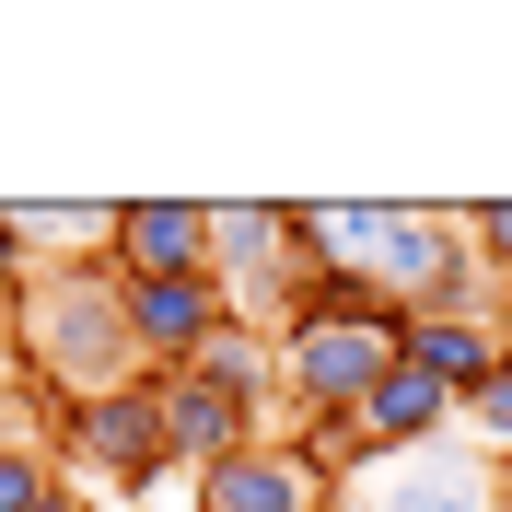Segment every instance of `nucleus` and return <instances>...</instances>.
I'll use <instances>...</instances> for the list:
<instances>
[{
    "instance_id": "f257e3e1",
    "label": "nucleus",
    "mask_w": 512,
    "mask_h": 512,
    "mask_svg": "<svg viewBox=\"0 0 512 512\" xmlns=\"http://www.w3.org/2000/svg\"><path fill=\"white\" fill-rule=\"evenodd\" d=\"M12 350H24V373L47 384V396H117V384H152V361H140V338H128V291L117 268H35L24 315H12Z\"/></svg>"
},
{
    "instance_id": "f03ea898",
    "label": "nucleus",
    "mask_w": 512,
    "mask_h": 512,
    "mask_svg": "<svg viewBox=\"0 0 512 512\" xmlns=\"http://www.w3.org/2000/svg\"><path fill=\"white\" fill-rule=\"evenodd\" d=\"M408 361V315H291L280 326V396L303 419H361V396H373L384 373Z\"/></svg>"
},
{
    "instance_id": "7ed1b4c3",
    "label": "nucleus",
    "mask_w": 512,
    "mask_h": 512,
    "mask_svg": "<svg viewBox=\"0 0 512 512\" xmlns=\"http://www.w3.org/2000/svg\"><path fill=\"white\" fill-rule=\"evenodd\" d=\"M175 443H163V384H117V396H82L59 419V478L105 489V501H152Z\"/></svg>"
},
{
    "instance_id": "20e7f679",
    "label": "nucleus",
    "mask_w": 512,
    "mask_h": 512,
    "mask_svg": "<svg viewBox=\"0 0 512 512\" xmlns=\"http://www.w3.org/2000/svg\"><path fill=\"white\" fill-rule=\"evenodd\" d=\"M210 280L233 291V315H268V303H291V222L280 198H210Z\"/></svg>"
},
{
    "instance_id": "39448f33",
    "label": "nucleus",
    "mask_w": 512,
    "mask_h": 512,
    "mask_svg": "<svg viewBox=\"0 0 512 512\" xmlns=\"http://www.w3.org/2000/svg\"><path fill=\"white\" fill-rule=\"evenodd\" d=\"M117 291H128V338H140L152 373H187V361L233 326V291L210 280V268H187V280H117Z\"/></svg>"
},
{
    "instance_id": "423d86ee",
    "label": "nucleus",
    "mask_w": 512,
    "mask_h": 512,
    "mask_svg": "<svg viewBox=\"0 0 512 512\" xmlns=\"http://www.w3.org/2000/svg\"><path fill=\"white\" fill-rule=\"evenodd\" d=\"M187 512H338V478H315L291 443H245V454H222V466H198Z\"/></svg>"
},
{
    "instance_id": "0eeeda50",
    "label": "nucleus",
    "mask_w": 512,
    "mask_h": 512,
    "mask_svg": "<svg viewBox=\"0 0 512 512\" xmlns=\"http://www.w3.org/2000/svg\"><path fill=\"white\" fill-rule=\"evenodd\" d=\"M210 268V198H117V280Z\"/></svg>"
},
{
    "instance_id": "6e6552de",
    "label": "nucleus",
    "mask_w": 512,
    "mask_h": 512,
    "mask_svg": "<svg viewBox=\"0 0 512 512\" xmlns=\"http://www.w3.org/2000/svg\"><path fill=\"white\" fill-rule=\"evenodd\" d=\"M163 384V443H175V466H222V454H245V443H268L256 431V408L245 396H222V384H198V373H152Z\"/></svg>"
},
{
    "instance_id": "1a4fd4ad",
    "label": "nucleus",
    "mask_w": 512,
    "mask_h": 512,
    "mask_svg": "<svg viewBox=\"0 0 512 512\" xmlns=\"http://www.w3.org/2000/svg\"><path fill=\"white\" fill-rule=\"evenodd\" d=\"M12 210V233H24V256H47V268H117V198H0Z\"/></svg>"
},
{
    "instance_id": "9d476101",
    "label": "nucleus",
    "mask_w": 512,
    "mask_h": 512,
    "mask_svg": "<svg viewBox=\"0 0 512 512\" xmlns=\"http://www.w3.org/2000/svg\"><path fill=\"white\" fill-rule=\"evenodd\" d=\"M443 431H454V396L419 373V361H396V373L361 396V443H373V454H431Z\"/></svg>"
},
{
    "instance_id": "9b49d317",
    "label": "nucleus",
    "mask_w": 512,
    "mask_h": 512,
    "mask_svg": "<svg viewBox=\"0 0 512 512\" xmlns=\"http://www.w3.org/2000/svg\"><path fill=\"white\" fill-rule=\"evenodd\" d=\"M501 350H512V326H478V315H419V326H408V361L443 384L454 408H466V396L501 373Z\"/></svg>"
},
{
    "instance_id": "f8f14e48",
    "label": "nucleus",
    "mask_w": 512,
    "mask_h": 512,
    "mask_svg": "<svg viewBox=\"0 0 512 512\" xmlns=\"http://www.w3.org/2000/svg\"><path fill=\"white\" fill-rule=\"evenodd\" d=\"M373 512H501V478H489L478 454L431 443V454H408V466L384 478V501H373Z\"/></svg>"
},
{
    "instance_id": "ddd939ff",
    "label": "nucleus",
    "mask_w": 512,
    "mask_h": 512,
    "mask_svg": "<svg viewBox=\"0 0 512 512\" xmlns=\"http://www.w3.org/2000/svg\"><path fill=\"white\" fill-rule=\"evenodd\" d=\"M187 373H198V384H222V396H245V408L268 419V384H280V338H268V326H245V315H233L222 338H210V350L187 361Z\"/></svg>"
},
{
    "instance_id": "4468645a",
    "label": "nucleus",
    "mask_w": 512,
    "mask_h": 512,
    "mask_svg": "<svg viewBox=\"0 0 512 512\" xmlns=\"http://www.w3.org/2000/svg\"><path fill=\"white\" fill-rule=\"evenodd\" d=\"M47 489H59V454L47 443H0V512H35Z\"/></svg>"
},
{
    "instance_id": "2eb2a0df",
    "label": "nucleus",
    "mask_w": 512,
    "mask_h": 512,
    "mask_svg": "<svg viewBox=\"0 0 512 512\" xmlns=\"http://www.w3.org/2000/svg\"><path fill=\"white\" fill-rule=\"evenodd\" d=\"M466 245H478V268L512 291V198H478V210H466Z\"/></svg>"
},
{
    "instance_id": "dca6fc26",
    "label": "nucleus",
    "mask_w": 512,
    "mask_h": 512,
    "mask_svg": "<svg viewBox=\"0 0 512 512\" xmlns=\"http://www.w3.org/2000/svg\"><path fill=\"white\" fill-rule=\"evenodd\" d=\"M466 419H478L489 443H501V466H512V350H501V373H489L478 396H466Z\"/></svg>"
},
{
    "instance_id": "f3484780",
    "label": "nucleus",
    "mask_w": 512,
    "mask_h": 512,
    "mask_svg": "<svg viewBox=\"0 0 512 512\" xmlns=\"http://www.w3.org/2000/svg\"><path fill=\"white\" fill-rule=\"evenodd\" d=\"M24 291H35V256H24V233H12V210H0V326L24 315Z\"/></svg>"
},
{
    "instance_id": "a211bd4d",
    "label": "nucleus",
    "mask_w": 512,
    "mask_h": 512,
    "mask_svg": "<svg viewBox=\"0 0 512 512\" xmlns=\"http://www.w3.org/2000/svg\"><path fill=\"white\" fill-rule=\"evenodd\" d=\"M12 384H24V350H12V326H0V408H12Z\"/></svg>"
},
{
    "instance_id": "6ab92c4d",
    "label": "nucleus",
    "mask_w": 512,
    "mask_h": 512,
    "mask_svg": "<svg viewBox=\"0 0 512 512\" xmlns=\"http://www.w3.org/2000/svg\"><path fill=\"white\" fill-rule=\"evenodd\" d=\"M35 512H94V489H70V478H59V489H47Z\"/></svg>"
},
{
    "instance_id": "aec40b11",
    "label": "nucleus",
    "mask_w": 512,
    "mask_h": 512,
    "mask_svg": "<svg viewBox=\"0 0 512 512\" xmlns=\"http://www.w3.org/2000/svg\"><path fill=\"white\" fill-rule=\"evenodd\" d=\"M501 512H512V466H501Z\"/></svg>"
}]
</instances>
